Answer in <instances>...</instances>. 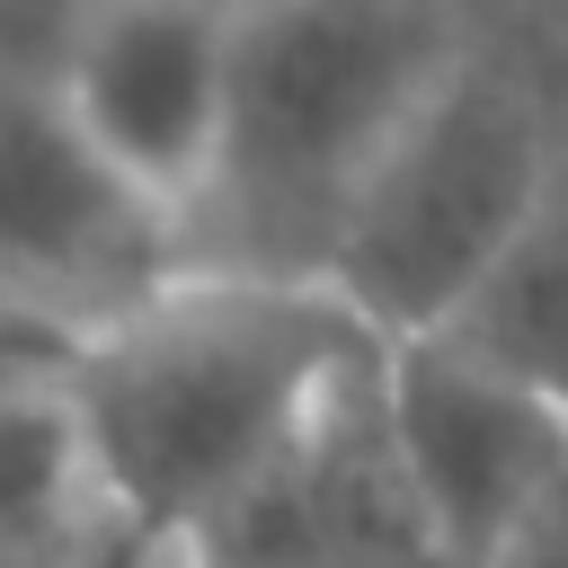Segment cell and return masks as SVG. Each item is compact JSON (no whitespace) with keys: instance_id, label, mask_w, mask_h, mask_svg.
Wrapping results in <instances>:
<instances>
[{"instance_id":"6da1fadb","label":"cell","mask_w":568,"mask_h":568,"mask_svg":"<svg viewBox=\"0 0 568 568\" xmlns=\"http://www.w3.org/2000/svg\"><path fill=\"white\" fill-rule=\"evenodd\" d=\"M382 373V337L311 275H160L53 382L89 497L142 541H204Z\"/></svg>"},{"instance_id":"7a4b0ae2","label":"cell","mask_w":568,"mask_h":568,"mask_svg":"<svg viewBox=\"0 0 568 568\" xmlns=\"http://www.w3.org/2000/svg\"><path fill=\"white\" fill-rule=\"evenodd\" d=\"M462 62L444 0H248L231 9V124L186 222L222 231V275H311L399 142Z\"/></svg>"},{"instance_id":"3957f363","label":"cell","mask_w":568,"mask_h":568,"mask_svg":"<svg viewBox=\"0 0 568 568\" xmlns=\"http://www.w3.org/2000/svg\"><path fill=\"white\" fill-rule=\"evenodd\" d=\"M550 124L559 115L524 80L462 53L355 186L320 284L382 346L444 337L524 231L550 169Z\"/></svg>"},{"instance_id":"277c9868","label":"cell","mask_w":568,"mask_h":568,"mask_svg":"<svg viewBox=\"0 0 568 568\" xmlns=\"http://www.w3.org/2000/svg\"><path fill=\"white\" fill-rule=\"evenodd\" d=\"M373 417L426 568H497L568 488V417L453 337L382 346Z\"/></svg>"},{"instance_id":"5b68a950","label":"cell","mask_w":568,"mask_h":568,"mask_svg":"<svg viewBox=\"0 0 568 568\" xmlns=\"http://www.w3.org/2000/svg\"><path fill=\"white\" fill-rule=\"evenodd\" d=\"M53 98L89 160L169 231L213 186L231 124V9L213 0H89L53 62Z\"/></svg>"},{"instance_id":"8992f818","label":"cell","mask_w":568,"mask_h":568,"mask_svg":"<svg viewBox=\"0 0 568 568\" xmlns=\"http://www.w3.org/2000/svg\"><path fill=\"white\" fill-rule=\"evenodd\" d=\"M444 337L568 417V115L550 124V169H541V195H532L515 248L497 257V275Z\"/></svg>"},{"instance_id":"52a82bcc","label":"cell","mask_w":568,"mask_h":568,"mask_svg":"<svg viewBox=\"0 0 568 568\" xmlns=\"http://www.w3.org/2000/svg\"><path fill=\"white\" fill-rule=\"evenodd\" d=\"M80 497H89V462L62 390L0 399V541H44Z\"/></svg>"},{"instance_id":"ba28073f","label":"cell","mask_w":568,"mask_h":568,"mask_svg":"<svg viewBox=\"0 0 568 568\" xmlns=\"http://www.w3.org/2000/svg\"><path fill=\"white\" fill-rule=\"evenodd\" d=\"M497 568H568V488H559V497L532 515V532H524V541H515Z\"/></svg>"},{"instance_id":"9c48e42d","label":"cell","mask_w":568,"mask_h":568,"mask_svg":"<svg viewBox=\"0 0 568 568\" xmlns=\"http://www.w3.org/2000/svg\"><path fill=\"white\" fill-rule=\"evenodd\" d=\"M142 568H204V559H195L186 541H169V550H142Z\"/></svg>"}]
</instances>
